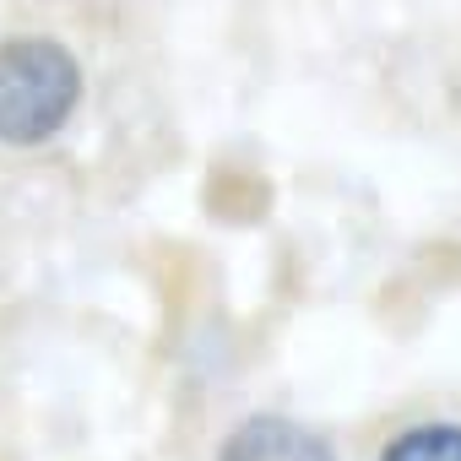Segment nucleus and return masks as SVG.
I'll return each instance as SVG.
<instances>
[{
  "label": "nucleus",
  "instance_id": "nucleus-1",
  "mask_svg": "<svg viewBox=\"0 0 461 461\" xmlns=\"http://www.w3.org/2000/svg\"><path fill=\"white\" fill-rule=\"evenodd\" d=\"M82 104V66L55 39L0 44V141L44 147Z\"/></svg>",
  "mask_w": 461,
  "mask_h": 461
},
{
  "label": "nucleus",
  "instance_id": "nucleus-2",
  "mask_svg": "<svg viewBox=\"0 0 461 461\" xmlns=\"http://www.w3.org/2000/svg\"><path fill=\"white\" fill-rule=\"evenodd\" d=\"M217 461H337V456L310 423L261 412V418H245L234 434L222 439Z\"/></svg>",
  "mask_w": 461,
  "mask_h": 461
},
{
  "label": "nucleus",
  "instance_id": "nucleus-3",
  "mask_svg": "<svg viewBox=\"0 0 461 461\" xmlns=\"http://www.w3.org/2000/svg\"><path fill=\"white\" fill-rule=\"evenodd\" d=\"M380 461H461V423H423L396 434Z\"/></svg>",
  "mask_w": 461,
  "mask_h": 461
}]
</instances>
